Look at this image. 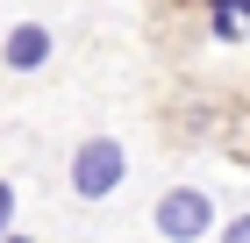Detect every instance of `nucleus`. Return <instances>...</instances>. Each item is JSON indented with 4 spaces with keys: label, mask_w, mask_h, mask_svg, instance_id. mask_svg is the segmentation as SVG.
Wrapping results in <instances>:
<instances>
[{
    "label": "nucleus",
    "mask_w": 250,
    "mask_h": 243,
    "mask_svg": "<svg viewBox=\"0 0 250 243\" xmlns=\"http://www.w3.org/2000/svg\"><path fill=\"white\" fill-rule=\"evenodd\" d=\"M214 193H200V186H172V193H157V207H150V229L165 243H208L214 236Z\"/></svg>",
    "instance_id": "nucleus-1"
},
{
    "label": "nucleus",
    "mask_w": 250,
    "mask_h": 243,
    "mask_svg": "<svg viewBox=\"0 0 250 243\" xmlns=\"http://www.w3.org/2000/svg\"><path fill=\"white\" fill-rule=\"evenodd\" d=\"M122 179H129L122 136H86V143L72 150V193H79V200H107Z\"/></svg>",
    "instance_id": "nucleus-2"
},
{
    "label": "nucleus",
    "mask_w": 250,
    "mask_h": 243,
    "mask_svg": "<svg viewBox=\"0 0 250 243\" xmlns=\"http://www.w3.org/2000/svg\"><path fill=\"white\" fill-rule=\"evenodd\" d=\"M50 50H58V36H50L43 22H15V29L0 36V65H7V72H43Z\"/></svg>",
    "instance_id": "nucleus-3"
},
{
    "label": "nucleus",
    "mask_w": 250,
    "mask_h": 243,
    "mask_svg": "<svg viewBox=\"0 0 250 243\" xmlns=\"http://www.w3.org/2000/svg\"><path fill=\"white\" fill-rule=\"evenodd\" d=\"M208 29H214V43H243L250 0H208Z\"/></svg>",
    "instance_id": "nucleus-4"
},
{
    "label": "nucleus",
    "mask_w": 250,
    "mask_h": 243,
    "mask_svg": "<svg viewBox=\"0 0 250 243\" xmlns=\"http://www.w3.org/2000/svg\"><path fill=\"white\" fill-rule=\"evenodd\" d=\"M214 243H250V215H229V222H214Z\"/></svg>",
    "instance_id": "nucleus-5"
},
{
    "label": "nucleus",
    "mask_w": 250,
    "mask_h": 243,
    "mask_svg": "<svg viewBox=\"0 0 250 243\" xmlns=\"http://www.w3.org/2000/svg\"><path fill=\"white\" fill-rule=\"evenodd\" d=\"M15 207H21V193H15V186H0V236L15 229Z\"/></svg>",
    "instance_id": "nucleus-6"
},
{
    "label": "nucleus",
    "mask_w": 250,
    "mask_h": 243,
    "mask_svg": "<svg viewBox=\"0 0 250 243\" xmlns=\"http://www.w3.org/2000/svg\"><path fill=\"white\" fill-rule=\"evenodd\" d=\"M0 243H29V236H15V229H7V236H0Z\"/></svg>",
    "instance_id": "nucleus-7"
}]
</instances>
